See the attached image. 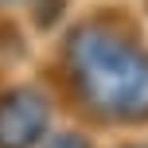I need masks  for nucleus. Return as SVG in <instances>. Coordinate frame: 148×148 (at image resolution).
I'll list each match as a JSON object with an SVG mask.
<instances>
[{
	"instance_id": "f03ea898",
	"label": "nucleus",
	"mask_w": 148,
	"mask_h": 148,
	"mask_svg": "<svg viewBox=\"0 0 148 148\" xmlns=\"http://www.w3.org/2000/svg\"><path fill=\"white\" fill-rule=\"evenodd\" d=\"M47 101L35 90H12L0 97V148H31L47 133Z\"/></svg>"
},
{
	"instance_id": "f257e3e1",
	"label": "nucleus",
	"mask_w": 148,
	"mask_h": 148,
	"mask_svg": "<svg viewBox=\"0 0 148 148\" xmlns=\"http://www.w3.org/2000/svg\"><path fill=\"white\" fill-rule=\"evenodd\" d=\"M66 59L78 94L94 109L129 121L148 117V55L133 39L94 23L74 31Z\"/></svg>"
},
{
	"instance_id": "20e7f679",
	"label": "nucleus",
	"mask_w": 148,
	"mask_h": 148,
	"mask_svg": "<svg viewBox=\"0 0 148 148\" xmlns=\"http://www.w3.org/2000/svg\"><path fill=\"white\" fill-rule=\"evenodd\" d=\"M4 4H12V0H4Z\"/></svg>"
},
{
	"instance_id": "7ed1b4c3",
	"label": "nucleus",
	"mask_w": 148,
	"mask_h": 148,
	"mask_svg": "<svg viewBox=\"0 0 148 148\" xmlns=\"http://www.w3.org/2000/svg\"><path fill=\"white\" fill-rule=\"evenodd\" d=\"M47 148H90V140L78 133H59L55 140H47Z\"/></svg>"
}]
</instances>
